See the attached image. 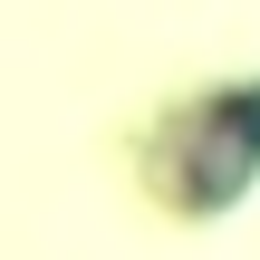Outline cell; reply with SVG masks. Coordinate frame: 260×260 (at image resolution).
I'll use <instances>...</instances> for the list:
<instances>
[]
</instances>
